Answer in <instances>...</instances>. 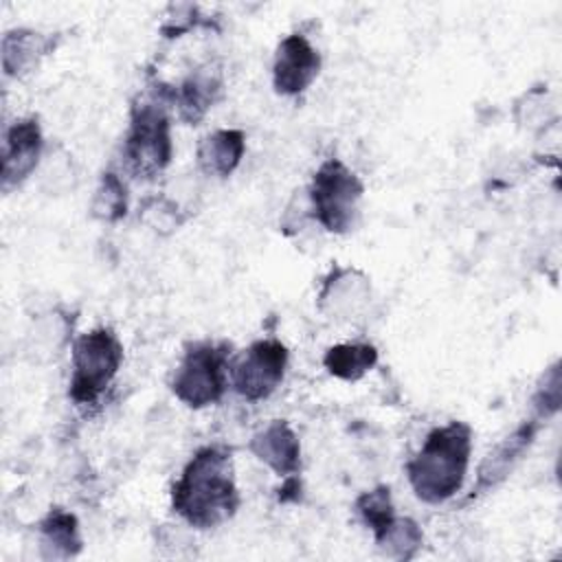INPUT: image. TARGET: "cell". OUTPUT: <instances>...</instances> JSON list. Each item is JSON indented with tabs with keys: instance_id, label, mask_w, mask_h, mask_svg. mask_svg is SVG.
<instances>
[{
	"instance_id": "cell-19",
	"label": "cell",
	"mask_w": 562,
	"mask_h": 562,
	"mask_svg": "<svg viewBox=\"0 0 562 562\" xmlns=\"http://www.w3.org/2000/svg\"><path fill=\"white\" fill-rule=\"evenodd\" d=\"M127 211V193H125V184L121 182V178L112 171L103 173L99 189L94 193L92 200V213L99 220L105 222H116L125 215Z\"/></svg>"
},
{
	"instance_id": "cell-17",
	"label": "cell",
	"mask_w": 562,
	"mask_h": 562,
	"mask_svg": "<svg viewBox=\"0 0 562 562\" xmlns=\"http://www.w3.org/2000/svg\"><path fill=\"white\" fill-rule=\"evenodd\" d=\"M422 529L411 518H395L389 529L375 538V544L391 558L408 560L422 544Z\"/></svg>"
},
{
	"instance_id": "cell-11",
	"label": "cell",
	"mask_w": 562,
	"mask_h": 562,
	"mask_svg": "<svg viewBox=\"0 0 562 562\" xmlns=\"http://www.w3.org/2000/svg\"><path fill=\"white\" fill-rule=\"evenodd\" d=\"M222 72L217 66H202L193 70L180 86L173 90V101L178 105L180 119L187 123H198L213 108L222 94Z\"/></svg>"
},
{
	"instance_id": "cell-10",
	"label": "cell",
	"mask_w": 562,
	"mask_h": 562,
	"mask_svg": "<svg viewBox=\"0 0 562 562\" xmlns=\"http://www.w3.org/2000/svg\"><path fill=\"white\" fill-rule=\"evenodd\" d=\"M250 452L279 476L296 474L301 465V443L292 426L283 419L270 422L250 439Z\"/></svg>"
},
{
	"instance_id": "cell-6",
	"label": "cell",
	"mask_w": 562,
	"mask_h": 562,
	"mask_svg": "<svg viewBox=\"0 0 562 562\" xmlns=\"http://www.w3.org/2000/svg\"><path fill=\"white\" fill-rule=\"evenodd\" d=\"M226 345H215L211 340L193 342L171 378L173 395L191 408L215 404L226 389Z\"/></svg>"
},
{
	"instance_id": "cell-9",
	"label": "cell",
	"mask_w": 562,
	"mask_h": 562,
	"mask_svg": "<svg viewBox=\"0 0 562 562\" xmlns=\"http://www.w3.org/2000/svg\"><path fill=\"white\" fill-rule=\"evenodd\" d=\"M42 154V130L37 119L15 121L4 136L2 149V189L11 191L24 182L37 167Z\"/></svg>"
},
{
	"instance_id": "cell-8",
	"label": "cell",
	"mask_w": 562,
	"mask_h": 562,
	"mask_svg": "<svg viewBox=\"0 0 562 562\" xmlns=\"http://www.w3.org/2000/svg\"><path fill=\"white\" fill-rule=\"evenodd\" d=\"M318 70L321 55L305 35L292 33L279 42L272 64V83L279 94L294 97L305 92L318 77Z\"/></svg>"
},
{
	"instance_id": "cell-16",
	"label": "cell",
	"mask_w": 562,
	"mask_h": 562,
	"mask_svg": "<svg viewBox=\"0 0 562 562\" xmlns=\"http://www.w3.org/2000/svg\"><path fill=\"white\" fill-rule=\"evenodd\" d=\"M42 542L44 549H48L53 558H70L81 549V538H79V525L77 518L70 512L64 509H53L48 516L42 520Z\"/></svg>"
},
{
	"instance_id": "cell-2",
	"label": "cell",
	"mask_w": 562,
	"mask_h": 562,
	"mask_svg": "<svg viewBox=\"0 0 562 562\" xmlns=\"http://www.w3.org/2000/svg\"><path fill=\"white\" fill-rule=\"evenodd\" d=\"M472 452V428L465 422H450L432 428L419 452L406 463L408 483L415 496L437 505L454 496L465 479Z\"/></svg>"
},
{
	"instance_id": "cell-7",
	"label": "cell",
	"mask_w": 562,
	"mask_h": 562,
	"mask_svg": "<svg viewBox=\"0 0 562 562\" xmlns=\"http://www.w3.org/2000/svg\"><path fill=\"white\" fill-rule=\"evenodd\" d=\"M288 349L281 340L266 338L252 342L231 367L233 389L248 402L270 397L283 382Z\"/></svg>"
},
{
	"instance_id": "cell-18",
	"label": "cell",
	"mask_w": 562,
	"mask_h": 562,
	"mask_svg": "<svg viewBox=\"0 0 562 562\" xmlns=\"http://www.w3.org/2000/svg\"><path fill=\"white\" fill-rule=\"evenodd\" d=\"M356 509L360 514V518L364 520V525L373 531V536H382L389 525L395 520V512H393V503H391V492L389 487L380 485L371 492H364L358 501H356Z\"/></svg>"
},
{
	"instance_id": "cell-13",
	"label": "cell",
	"mask_w": 562,
	"mask_h": 562,
	"mask_svg": "<svg viewBox=\"0 0 562 562\" xmlns=\"http://www.w3.org/2000/svg\"><path fill=\"white\" fill-rule=\"evenodd\" d=\"M246 138L241 130H215L206 134L195 151L198 167L213 178L231 176L244 158Z\"/></svg>"
},
{
	"instance_id": "cell-3",
	"label": "cell",
	"mask_w": 562,
	"mask_h": 562,
	"mask_svg": "<svg viewBox=\"0 0 562 562\" xmlns=\"http://www.w3.org/2000/svg\"><path fill=\"white\" fill-rule=\"evenodd\" d=\"M123 362V345L110 327H97L72 345L70 400L77 406L94 404L114 380Z\"/></svg>"
},
{
	"instance_id": "cell-4",
	"label": "cell",
	"mask_w": 562,
	"mask_h": 562,
	"mask_svg": "<svg viewBox=\"0 0 562 562\" xmlns=\"http://www.w3.org/2000/svg\"><path fill=\"white\" fill-rule=\"evenodd\" d=\"M362 193V180L342 160L329 158L316 169L310 184L314 217L329 233H347L358 217Z\"/></svg>"
},
{
	"instance_id": "cell-20",
	"label": "cell",
	"mask_w": 562,
	"mask_h": 562,
	"mask_svg": "<svg viewBox=\"0 0 562 562\" xmlns=\"http://www.w3.org/2000/svg\"><path fill=\"white\" fill-rule=\"evenodd\" d=\"M536 406H538V413L542 417H547V415L558 411V406H560V373H558V364H553L551 371L544 375V386L538 389Z\"/></svg>"
},
{
	"instance_id": "cell-15",
	"label": "cell",
	"mask_w": 562,
	"mask_h": 562,
	"mask_svg": "<svg viewBox=\"0 0 562 562\" xmlns=\"http://www.w3.org/2000/svg\"><path fill=\"white\" fill-rule=\"evenodd\" d=\"M378 362V349L369 342H340L325 351V369L340 380L356 382Z\"/></svg>"
},
{
	"instance_id": "cell-1",
	"label": "cell",
	"mask_w": 562,
	"mask_h": 562,
	"mask_svg": "<svg viewBox=\"0 0 562 562\" xmlns=\"http://www.w3.org/2000/svg\"><path fill=\"white\" fill-rule=\"evenodd\" d=\"M171 507L195 529L226 522L239 507L231 452L217 446L200 448L173 483Z\"/></svg>"
},
{
	"instance_id": "cell-14",
	"label": "cell",
	"mask_w": 562,
	"mask_h": 562,
	"mask_svg": "<svg viewBox=\"0 0 562 562\" xmlns=\"http://www.w3.org/2000/svg\"><path fill=\"white\" fill-rule=\"evenodd\" d=\"M53 48L55 42L50 35L31 29L9 31L2 37V70L9 77H22L24 72H31Z\"/></svg>"
},
{
	"instance_id": "cell-5",
	"label": "cell",
	"mask_w": 562,
	"mask_h": 562,
	"mask_svg": "<svg viewBox=\"0 0 562 562\" xmlns=\"http://www.w3.org/2000/svg\"><path fill=\"white\" fill-rule=\"evenodd\" d=\"M123 154L136 178H154L169 165L171 130L160 103L140 101L134 105Z\"/></svg>"
},
{
	"instance_id": "cell-12",
	"label": "cell",
	"mask_w": 562,
	"mask_h": 562,
	"mask_svg": "<svg viewBox=\"0 0 562 562\" xmlns=\"http://www.w3.org/2000/svg\"><path fill=\"white\" fill-rule=\"evenodd\" d=\"M536 432H538V424H536V419H531V422H525L522 426H518L503 443H498L485 457V461L481 463L479 481H476V487H474L472 496H476V494L494 487L496 483H501L509 474L514 463L520 459V454L529 448Z\"/></svg>"
}]
</instances>
